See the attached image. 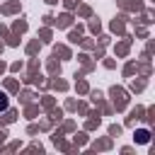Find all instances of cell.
<instances>
[{
    "label": "cell",
    "mask_w": 155,
    "mask_h": 155,
    "mask_svg": "<svg viewBox=\"0 0 155 155\" xmlns=\"http://www.w3.org/2000/svg\"><path fill=\"white\" fill-rule=\"evenodd\" d=\"M7 107H10V97L0 90V111H7Z\"/></svg>",
    "instance_id": "6da1fadb"
}]
</instances>
